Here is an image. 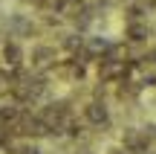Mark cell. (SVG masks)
<instances>
[{"mask_svg": "<svg viewBox=\"0 0 156 154\" xmlns=\"http://www.w3.org/2000/svg\"><path fill=\"white\" fill-rule=\"evenodd\" d=\"M81 119H84V125L95 128V131L110 128V122H113L110 102H107V99H98V96H90L87 102L81 105Z\"/></svg>", "mask_w": 156, "mask_h": 154, "instance_id": "obj_1", "label": "cell"}, {"mask_svg": "<svg viewBox=\"0 0 156 154\" xmlns=\"http://www.w3.org/2000/svg\"><path fill=\"white\" fill-rule=\"evenodd\" d=\"M26 58L32 61V70H38V73H49V70H55V64L61 61V52H58L55 44L38 41V44H32V50L26 52Z\"/></svg>", "mask_w": 156, "mask_h": 154, "instance_id": "obj_2", "label": "cell"}, {"mask_svg": "<svg viewBox=\"0 0 156 154\" xmlns=\"http://www.w3.org/2000/svg\"><path fill=\"white\" fill-rule=\"evenodd\" d=\"M41 21L32 15H26V12H12V15H6V32L12 35V38H35V35L41 32Z\"/></svg>", "mask_w": 156, "mask_h": 154, "instance_id": "obj_3", "label": "cell"}, {"mask_svg": "<svg viewBox=\"0 0 156 154\" xmlns=\"http://www.w3.org/2000/svg\"><path fill=\"white\" fill-rule=\"evenodd\" d=\"M23 61H26V50H23V44L17 38H12V35H6L3 41H0V64L9 70H20Z\"/></svg>", "mask_w": 156, "mask_h": 154, "instance_id": "obj_4", "label": "cell"}, {"mask_svg": "<svg viewBox=\"0 0 156 154\" xmlns=\"http://www.w3.org/2000/svg\"><path fill=\"white\" fill-rule=\"evenodd\" d=\"M156 35V26L151 21H127L124 23V44H147Z\"/></svg>", "mask_w": 156, "mask_h": 154, "instance_id": "obj_5", "label": "cell"}, {"mask_svg": "<svg viewBox=\"0 0 156 154\" xmlns=\"http://www.w3.org/2000/svg\"><path fill=\"white\" fill-rule=\"evenodd\" d=\"M119 143H122L124 148L136 151V154L151 151V148H147V143H145V134H142V128H139V125H124V128H122V134H119Z\"/></svg>", "mask_w": 156, "mask_h": 154, "instance_id": "obj_6", "label": "cell"}, {"mask_svg": "<svg viewBox=\"0 0 156 154\" xmlns=\"http://www.w3.org/2000/svg\"><path fill=\"white\" fill-rule=\"evenodd\" d=\"M139 128H142V134H145L147 148H153L156 145V122H145V125H139Z\"/></svg>", "mask_w": 156, "mask_h": 154, "instance_id": "obj_7", "label": "cell"}, {"mask_svg": "<svg viewBox=\"0 0 156 154\" xmlns=\"http://www.w3.org/2000/svg\"><path fill=\"white\" fill-rule=\"evenodd\" d=\"M104 154H136V151H130V148H124V145L119 143V145H110V148H107Z\"/></svg>", "mask_w": 156, "mask_h": 154, "instance_id": "obj_8", "label": "cell"}]
</instances>
